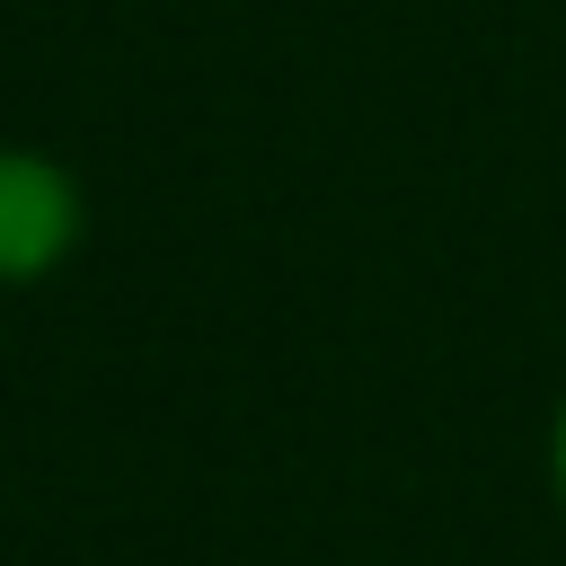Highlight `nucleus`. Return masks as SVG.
<instances>
[{"label": "nucleus", "instance_id": "f03ea898", "mask_svg": "<svg viewBox=\"0 0 566 566\" xmlns=\"http://www.w3.org/2000/svg\"><path fill=\"white\" fill-rule=\"evenodd\" d=\"M548 495L566 513V389H557V416H548Z\"/></svg>", "mask_w": 566, "mask_h": 566}, {"label": "nucleus", "instance_id": "f257e3e1", "mask_svg": "<svg viewBox=\"0 0 566 566\" xmlns=\"http://www.w3.org/2000/svg\"><path fill=\"white\" fill-rule=\"evenodd\" d=\"M88 239V186L35 142H0V292L53 283Z\"/></svg>", "mask_w": 566, "mask_h": 566}]
</instances>
